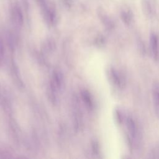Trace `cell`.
<instances>
[{
    "label": "cell",
    "mask_w": 159,
    "mask_h": 159,
    "mask_svg": "<svg viewBox=\"0 0 159 159\" xmlns=\"http://www.w3.org/2000/svg\"><path fill=\"white\" fill-rule=\"evenodd\" d=\"M126 128V135L129 144L133 150L140 148L142 142V132L137 120L133 116L128 115L125 116L124 122Z\"/></svg>",
    "instance_id": "6da1fadb"
},
{
    "label": "cell",
    "mask_w": 159,
    "mask_h": 159,
    "mask_svg": "<svg viewBox=\"0 0 159 159\" xmlns=\"http://www.w3.org/2000/svg\"><path fill=\"white\" fill-rule=\"evenodd\" d=\"M109 77L111 83L119 89H123L126 84L125 78L123 74L114 68H111L109 70Z\"/></svg>",
    "instance_id": "7a4b0ae2"
},
{
    "label": "cell",
    "mask_w": 159,
    "mask_h": 159,
    "mask_svg": "<svg viewBox=\"0 0 159 159\" xmlns=\"http://www.w3.org/2000/svg\"><path fill=\"white\" fill-rule=\"evenodd\" d=\"M150 48L153 60L159 61V35L155 32L150 34Z\"/></svg>",
    "instance_id": "3957f363"
},
{
    "label": "cell",
    "mask_w": 159,
    "mask_h": 159,
    "mask_svg": "<svg viewBox=\"0 0 159 159\" xmlns=\"http://www.w3.org/2000/svg\"><path fill=\"white\" fill-rule=\"evenodd\" d=\"M142 8L145 15L152 18L156 14V6L153 0H142Z\"/></svg>",
    "instance_id": "277c9868"
},
{
    "label": "cell",
    "mask_w": 159,
    "mask_h": 159,
    "mask_svg": "<svg viewBox=\"0 0 159 159\" xmlns=\"http://www.w3.org/2000/svg\"><path fill=\"white\" fill-rule=\"evenodd\" d=\"M152 96L155 113L159 119V83H155L152 89Z\"/></svg>",
    "instance_id": "5b68a950"
},
{
    "label": "cell",
    "mask_w": 159,
    "mask_h": 159,
    "mask_svg": "<svg viewBox=\"0 0 159 159\" xmlns=\"http://www.w3.org/2000/svg\"><path fill=\"white\" fill-rule=\"evenodd\" d=\"M120 17L122 22L127 26L130 25L134 20V14L129 7H124L120 11Z\"/></svg>",
    "instance_id": "8992f818"
},
{
    "label": "cell",
    "mask_w": 159,
    "mask_h": 159,
    "mask_svg": "<svg viewBox=\"0 0 159 159\" xmlns=\"http://www.w3.org/2000/svg\"><path fill=\"white\" fill-rule=\"evenodd\" d=\"M115 119L118 124L122 125L124 122L125 116H124L123 112L120 110L117 109L115 111Z\"/></svg>",
    "instance_id": "52a82bcc"
},
{
    "label": "cell",
    "mask_w": 159,
    "mask_h": 159,
    "mask_svg": "<svg viewBox=\"0 0 159 159\" xmlns=\"http://www.w3.org/2000/svg\"><path fill=\"white\" fill-rule=\"evenodd\" d=\"M152 155H153L152 158H159V147H157V148L153 149V150L152 153Z\"/></svg>",
    "instance_id": "ba28073f"
}]
</instances>
